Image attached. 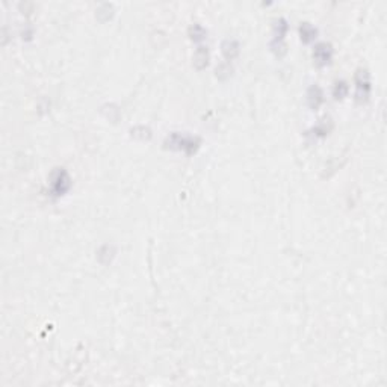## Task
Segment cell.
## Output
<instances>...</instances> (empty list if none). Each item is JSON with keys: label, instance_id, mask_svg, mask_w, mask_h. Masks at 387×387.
<instances>
[{"label": "cell", "instance_id": "cell-14", "mask_svg": "<svg viewBox=\"0 0 387 387\" xmlns=\"http://www.w3.org/2000/svg\"><path fill=\"white\" fill-rule=\"evenodd\" d=\"M112 15H114V6L109 5V3L102 5V6L97 9V12H96L97 20L102 21V23H105V21H108L109 18H112Z\"/></svg>", "mask_w": 387, "mask_h": 387}, {"label": "cell", "instance_id": "cell-10", "mask_svg": "<svg viewBox=\"0 0 387 387\" xmlns=\"http://www.w3.org/2000/svg\"><path fill=\"white\" fill-rule=\"evenodd\" d=\"M331 127H333L331 120H330V118H325V120L321 121L318 126H315L312 130H309L307 135H313V136H316V138H324V136H327V135L330 133Z\"/></svg>", "mask_w": 387, "mask_h": 387}, {"label": "cell", "instance_id": "cell-2", "mask_svg": "<svg viewBox=\"0 0 387 387\" xmlns=\"http://www.w3.org/2000/svg\"><path fill=\"white\" fill-rule=\"evenodd\" d=\"M71 188V179L64 168H55L50 174V194L53 198L65 195Z\"/></svg>", "mask_w": 387, "mask_h": 387}, {"label": "cell", "instance_id": "cell-7", "mask_svg": "<svg viewBox=\"0 0 387 387\" xmlns=\"http://www.w3.org/2000/svg\"><path fill=\"white\" fill-rule=\"evenodd\" d=\"M221 50H223V55L227 59V62H230L239 55V42L233 38L224 39L221 44Z\"/></svg>", "mask_w": 387, "mask_h": 387}, {"label": "cell", "instance_id": "cell-9", "mask_svg": "<svg viewBox=\"0 0 387 387\" xmlns=\"http://www.w3.org/2000/svg\"><path fill=\"white\" fill-rule=\"evenodd\" d=\"M209 65V49L200 46L194 53V67L197 70H204Z\"/></svg>", "mask_w": 387, "mask_h": 387}, {"label": "cell", "instance_id": "cell-4", "mask_svg": "<svg viewBox=\"0 0 387 387\" xmlns=\"http://www.w3.org/2000/svg\"><path fill=\"white\" fill-rule=\"evenodd\" d=\"M287 29H289V26H287V21L284 18L280 17L278 20H275V23H274V38H272V42H271V49L275 53V56H278V58L284 56L286 52H287V46L284 42V35H286Z\"/></svg>", "mask_w": 387, "mask_h": 387}, {"label": "cell", "instance_id": "cell-15", "mask_svg": "<svg viewBox=\"0 0 387 387\" xmlns=\"http://www.w3.org/2000/svg\"><path fill=\"white\" fill-rule=\"evenodd\" d=\"M232 73H233V67H232L230 62H223V64H220V65L217 67V77H218L220 80L229 79V77L232 76Z\"/></svg>", "mask_w": 387, "mask_h": 387}, {"label": "cell", "instance_id": "cell-16", "mask_svg": "<svg viewBox=\"0 0 387 387\" xmlns=\"http://www.w3.org/2000/svg\"><path fill=\"white\" fill-rule=\"evenodd\" d=\"M97 257H99V260H100V262L103 260V257H106L105 265H108V263L112 260V257H114V248H112V247H109V245H103V247L99 250Z\"/></svg>", "mask_w": 387, "mask_h": 387}, {"label": "cell", "instance_id": "cell-11", "mask_svg": "<svg viewBox=\"0 0 387 387\" xmlns=\"http://www.w3.org/2000/svg\"><path fill=\"white\" fill-rule=\"evenodd\" d=\"M348 91H350V87H348V83L345 80L334 82V85H333V97H334V100H343L348 96Z\"/></svg>", "mask_w": 387, "mask_h": 387}, {"label": "cell", "instance_id": "cell-3", "mask_svg": "<svg viewBox=\"0 0 387 387\" xmlns=\"http://www.w3.org/2000/svg\"><path fill=\"white\" fill-rule=\"evenodd\" d=\"M354 82H356V100L357 103L363 105L369 100L371 97V76L369 71L366 68H359L356 76H354Z\"/></svg>", "mask_w": 387, "mask_h": 387}, {"label": "cell", "instance_id": "cell-6", "mask_svg": "<svg viewBox=\"0 0 387 387\" xmlns=\"http://www.w3.org/2000/svg\"><path fill=\"white\" fill-rule=\"evenodd\" d=\"M307 103L312 111H316L324 103V91L319 85L315 83L307 90Z\"/></svg>", "mask_w": 387, "mask_h": 387}, {"label": "cell", "instance_id": "cell-1", "mask_svg": "<svg viewBox=\"0 0 387 387\" xmlns=\"http://www.w3.org/2000/svg\"><path fill=\"white\" fill-rule=\"evenodd\" d=\"M200 138L197 136H191V135H183L180 132H173L169 133L163 142L165 148L169 150H177V151H183L185 154L191 156L194 154L198 148H200Z\"/></svg>", "mask_w": 387, "mask_h": 387}, {"label": "cell", "instance_id": "cell-5", "mask_svg": "<svg viewBox=\"0 0 387 387\" xmlns=\"http://www.w3.org/2000/svg\"><path fill=\"white\" fill-rule=\"evenodd\" d=\"M313 59L318 67H327L333 59V46L330 42H318L313 49Z\"/></svg>", "mask_w": 387, "mask_h": 387}, {"label": "cell", "instance_id": "cell-12", "mask_svg": "<svg viewBox=\"0 0 387 387\" xmlns=\"http://www.w3.org/2000/svg\"><path fill=\"white\" fill-rule=\"evenodd\" d=\"M188 35H189V38L194 41V42H200V41H203L204 38H206V35H207V32H206V29L201 26V24H191L189 26V29H188Z\"/></svg>", "mask_w": 387, "mask_h": 387}, {"label": "cell", "instance_id": "cell-8", "mask_svg": "<svg viewBox=\"0 0 387 387\" xmlns=\"http://www.w3.org/2000/svg\"><path fill=\"white\" fill-rule=\"evenodd\" d=\"M299 36L304 44H310V42L315 41V38L318 36V29L313 24L303 21L299 24Z\"/></svg>", "mask_w": 387, "mask_h": 387}, {"label": "cell", "instance_id": "cell-13", "mask_svg": "<svg viewBox=\"0 0 387 387\" xmlns=\"http://www.w3.org/2000/svg\"><path fill=\"white\" fill-rule=\"evenodd\" d=\"M130 135L132 138L135 139H141V141H148L151 138V130L148 127L145 126H138V127H133L130 130Z\"/></svg>", "mask_w": 387, "mask_h": 387}]
</instances>
